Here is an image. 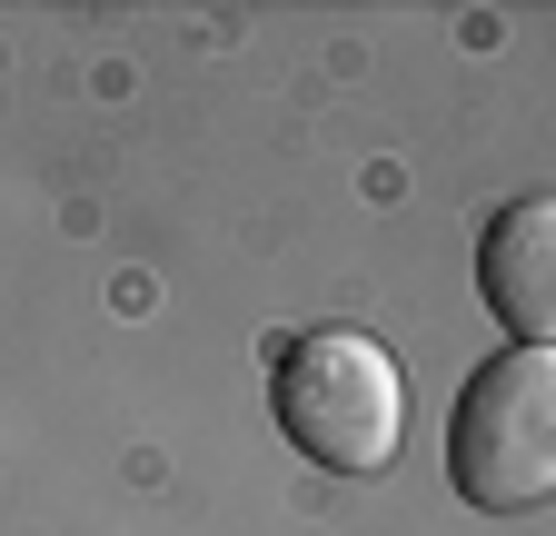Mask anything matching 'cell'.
<instances>
[{"instance_id":"obj_1","label":"cell","mask_w":556,"mask_h":536,"mask_svg":"<svg viewBox=\"0 0 556 536\" xmlns=\"http://www.w3.org/2000/svg\"><path fill=\"white\" fill-rule=\"evenodd\" d=\"M268 408H278V437L308 447L318 467L378 477V467H397V437H407V378L368 328H308L278 348Z\"/></svg>"},{"instance_id":"obj_2","label":"cell","mask_w":556,"mask_h":536,"mask_svg":"<svg viewBox=\"0 0 556 536\" xmlns=\"http://www.w3.org/2000/svg\"><path fill=\"white\" fill-rule=\"evenodd\" d=\"M447 477L477 516H527L556 497V358L546 348H507L457 387Z\"/></svg>"},{"instance_id":"obj_3","label":"cell","mask_w":556,"mask_h":536,"mask_svg":"<svg viewBox=\"0 0 556 536\" xmlns=\"http://www.w3.org/2000/svg\"><path fill=\"white\" fill-rule=\"evenodd\" d=\"M477 279H486V308L507 318L517 348L556 339V199H507V209L486 219Z\"/></svg>"}]
</instances>
